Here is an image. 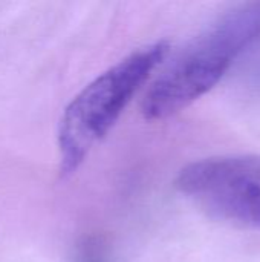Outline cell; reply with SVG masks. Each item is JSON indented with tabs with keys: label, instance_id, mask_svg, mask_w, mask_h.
Returning <instances> with one entry per match:
<instances>
[{
	"label": "cell",
	"instance_id": "cell-1",
	"mask_svg": "<svg viewBox=\"0 0 260 262\" xmlns=\"http://www.w3.org/2000/svg\"><path fill=\"white\" fill-rule=\"evenodd\" d=\"M260 38V3L239 6L185 46L147 89L141 112L166 120L213 89L236 58Z\"/></svg>",
	"mask_w": 260,
	"mask_h": 262
},
{
	"label": "cell",
	"instance_id": "cell-2",
	"mask_svg": "<svg viewBox=\"0 0 260 262\" xmlns=\"http://www.w3.org/2000/svg\"><path fill=\"white\" fill-rule=\"evenodd\" d=\"M167 41L138 49L92 80L66 106L58 126V173L70 177L113 127L133 95L169 54Z\"/></svg>",
	"mask_w": 260,
	"mask_h": 262
},
{
	"label": "cell",
	"instance_id": "cell-3",
	"mask_svg": "<svg viewBox=\"0 0 260 262\" xmlns=\"http://www.w3.org/2000/svg\"><path fill=\"white\" fill-rule=\"evenodd\" d=\"M175 187L208 213L260 230V155L233 154L182 167Z\"/></svg>",
	"mask_w": 260,
	"mask_h": 262
},
{
	"label": "cell",
	"instance_id": "cell-4",
	"mask_svg": "<svg viewBox=\"0 0 260 262\" xmlns=\"http://www.w3.org/2000/svg\"><path fill=\"white\" fill-rule=\"evenodd\" d=\"M77 262H103L101 249L98 247V243L89 239L84 244H81L78 249Z\"/></svg>",
	"mask_w": 260,
	"mask_h": 262
}]
</instances>
